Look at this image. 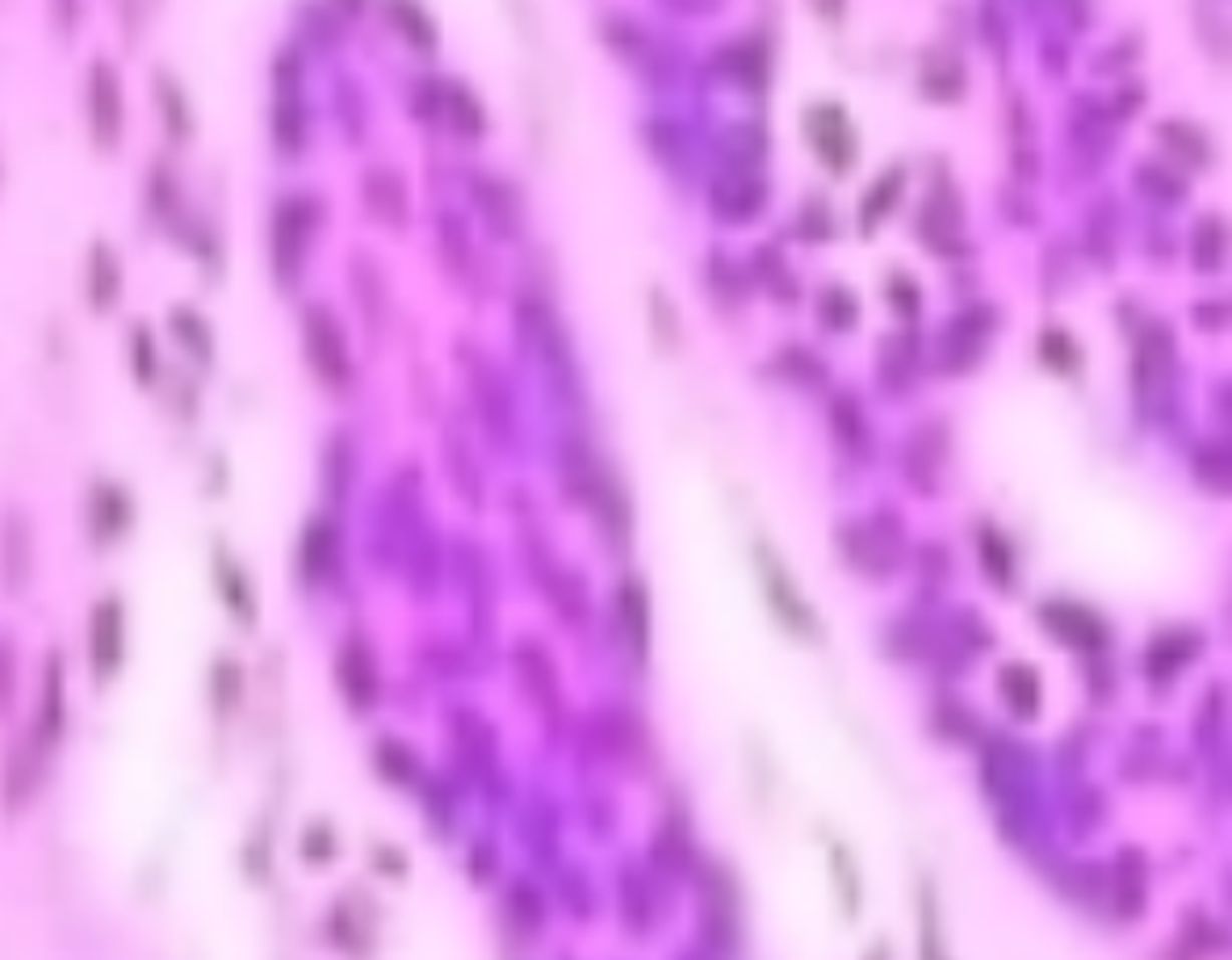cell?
<instances>
[{"mask_svg": "<svg viewBox=\"0 0 1232 960\" xmlns=\"http://www.w3.org/2000/svg\"><path fill=\"white\" fill-rule=\"evenodd\" d=\"M92 130H97V143L117 138V80L105 63H97L92 72Z\"/></svg>", "mask_w": 1232, "mask_h": 960, "instance_id": "6da1fadb", "label": "cell"}, {"mask_svg": "<svg viewBox=\"0 0 1232 960\" xmlns=\"http://www.w3.org/2000/svg\"><path fill=\"white\" fill-rule=\"evenodd\" d=\"M311 348H315V353H323L319 365H323L327 378H340V344H336V332L327 327L323 315L319 319L311 315Z\"/></svg>", "mask_w": 1232, "mask_h": 960, "instance_id": "7a4b0ae2", "label": "cell"}, {"mask_svg": "<svg viewBox=\"0 0 1232 960\" xmlns=\"http://www.w3.org/2000/svg\"><path fill=\"white\" fill-rule=\"evenodd\" d=\"M109 642L117 646V608L101 604V613H97V663H101V671H109V663H117V650H109Z\"/></svg>", "mask_w": 1232, "mask_h": 960, "instance_id": "3957f363", "label": "cell"}]
</instances>
